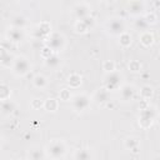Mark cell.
Instances as JSON below:
<instances>
[{
	"instance_id": "cell-1",
	"label": "cell",
	"mask_w": 160,
	"mask_h": 160,
	"mask_svg": "<svg viewBox=\"0 0 160 160\" xmlns=\"http://www.w3.org/2000/svg\"><path fill=\"white\" fill-rule=\"evenodd\" d=\"M29 68H30V65H29L28 60L24 58H18L14 62V66H12L14 72L18 75H25L29 71Z\"/></svg>"
},
{
	"instance_id": "cell-18",
	"label": "cell",
	"mask_w": 160,
	"mask_h": 160,
	"mask_svg": "<svg viewBox=\"0 0 160 160\" xmlns=\"http://www.w3.org/2000/svg\"><path fill=\"white\" fill-rule=\"evenodd\" d=\"M141 9H142V5L139 1H134V2L130 4V10L129 11L131 14H139L141 11Z\"/></svg>"
},
{
	"instance_id": "cell-19",
	"label": "cell",
	"mask_w": 160,
	"mask_h": 160,
	"mask_svg": "<svg viewBox=\"0 0 160 160\" xmlns=\"http://www.w3.org/2000/svg\"><path fill=\"white\" fill-rule=\"evenodd\" d=\"M80 82H81V78H80L79 75H76V74H74V75H71V76L69 78V84H70L72 88L79 86Z\"/></svg>"
},
{
	"instance_id": "cell-29",
	"label": "cell",
	"mask_w": 160,
	"mask_h": 160,
	"mask_svg": "<svg viewBox=\"0 0 160 160\" xmlns=\"http://www.w3.org/2000/svg\"><path fill=\"white\" fill-rule=\"evenodd\" d=\"M106 1H111V0H106Z\"/></svg>"
},
{
	"instance_id": "cell-14",
	"label": "cell",
	"mask_w": 160,
	"mask_h": 160,
	"mask_svg": "<svg viewBox=\"0 0 160 160\" xmlns=\"http://www.w3.org/2000/svg\"><path fill=\"white\" fill-rule=\"evenodd\" d=\"M10 59H11V56L5 51V49L0 48V62L4 64V65H9L10 62L8 60H10Z\"/></svg>"
},
{
	"instance_id": "cell-7",
	"label": "cell",
	"mask_w": 160,
	"mask_h": 160,
	"mask_svg": "<svg viewBox=\"0 0 160 160\" xmlns=\"http://www.w3.org/2000/svg\"><path fill=\"white\" fill-rule=\"evenodd\" d=\"M12 110H15V105H14L12 101H10L9 99L1 100V102H0V111L2 114H10V112H12Z\"/></svg>"
},
{
	"instance_id": "cell-25",
	"label": "cell",
	"mask_w": 160,
	"mask_h": 160,
	"mask_svg": "<svg viewBox=\"0 0 160 160\" xmlns=\"http://www.w3.org/2000/svg\"><path fill=\"white\" fill-rule=\"evenodd\" d=\"M141 94H142V96H144V98H150V96H151V94H152V89H151V88H149V86H145V88L142 89Z\"/></svg>"
},
{
	"instance_id": "cell-11",
	"label": "cell",
	"mask_w": 160,
	"mask_h": 160,
	"mask_svg": "<svg viewBox=\"0 0 160 160\" xmlns=\"http://www.w3.org/2000/svg\"><path fill=\"white\" fill-rule=\"evenodd\" d=\"M44 108L49 111H55L58 109V102L55 99H48L45 102H44Z\"/></svg>"
},
{
	"instance_id": "cell-10",
	"label": "cell",
	"mask_w": 160,
	"mask_h": 160,
	"mask_svg": "<svg viewBox=\"0 0 160 160\" xmlns=\"http://www.w3.org/2000/svg\"><path fill=\"white\" fill-rule=\"evenodd\" d=\"M75 14H76V16L81 20V19H84L85 16H88V14H89V8L85 6V5L76 6V9H75Z\"/></svg>"
},
{
	"instance_id": "cell-9",
	"label": "cell",
	"mask_w": 160,
	"mask_h": 160,
	"mask_svg": "<svg viewBox=\"0 0 160 160\" xmlns=\"http://www.w3.org/2000/svg\"><path fill=\"white\" fill-rule=\"evenodd\" d=\"M9 38H10L12 41H20V40L24 38L22 30L19 29V28H15V29L10 30V31H9Z\"/></svg>"
},
{
	"instance_id": "cell-4",
	"label": "cell",
	"mask_w": 160,
	"mask_h": 160,
	"mask_svg": "<svg viewBox=\"0 0 160 160\" xmlns=\"http://www.w3.org/2000/svg\"><path fill=\"white\" fill-rule=\"evenodd\" d=\"M90 104V100L86 95H76L72 99V106L76 111H82L85 110Z\"/></svg>"
},
{
	"instance_id": "cell-2",
	"label": "cell",
	"mask_w": 160,
	"mask_h": 160,
	"mask_svg": "<svg viewBox=\"0 0 160 160\" xmlns=\"http://www.w3.org/2000/svg\"><path fill=\"white\" fill-rule=\"evenodd\" d=\"M48 151L52 158H61L65 152V146L60 141H52L48 146Z\"/></svg>"
},
{
	"instance_id": "cell-16",
	"label": "cell",
	"mask_w": 160,
	"mask_h": 160,
	"mask_svg": "<svg viewBox=\"0 0 160 160\" xmlns=\"http://www.w3.org/2000/svg\"><path fill=\"white\" fill-rule=\"evenodd\" d=\"M130 42H131V36L126 32H121L120 34V44L122 46H129Z\"/></svg>"
},
{
	"instance_id": "cell-15",
	"label": "cell",
	"mask_w": 160,
	"mask_h": 160,
	"mask_svg": "<svg viewBox=\"0 0 160 160\" xmlns=\"http://www.w3.org/2000/svg\"><path fill=\"white\" fill-rule=\"evenodd\" d=\"M108 99H109V94H108V91H106L105 89L99 90V91L96 92V100H98L99 102H104V101H106Z\"/></svg>"
},
{
	"instance_id": "cell-26",
	"label": "cell",
	"mask_w": 160,
	"mask_h": 160,
	"mask_svg": "<svg viewBox=\"0 0 160 160\" xmlns=\"http://www.w3.org/2000/svg\"><path fill=\"white\" fill-rule=\"evenodd\" d=\"M104 70H106V71H112V70H114V62H112V61H105V62H104Z\"/></svg>"
},
{
	"instance_id": "cell-22",
	"label": "cell",
	"mask_w": 160,
	"mask_h": 160,
	"mask_svg": "<svg viewBox=\"0 0 160 160\" xmlns=\"http://www.w3.org/2000/svg\"><path fill=\"white\" fill-rule=\"evenodd\" d=\"M75 158H76V159H80V160H86V159L90 158V154H89L86 150H80V151L76 152Z\"/></svg>"
},
{
	"instance_id": "cell-23",
	"label": "cell",
	"mask_w": 160,
	"mask_h": 160,
	"mask_svg": "<svg viewBox=\"0 0 160 160\" xmlns=\"http://www.w3.org/2000/svg\"><path fill=\"white\" fill-rule=\"evenodd\" d=\"M29 158H30V159H42V158H44V154H42L40 150H32V151L29 154Z\"/></svg>"
},
{
	"instance_id": "cell-5",
	"label": "cell",
	"mask_w": 160,
	"mask_h": 160,
	"mask_svg": "<svg viewBox=\"0 0 160 160\" xmlns=\"http://www.w3.org/2000/svg\"><path fill=\"white\" fill-rule=\"evenodd\" d=\"M108 29L111 34H121L124 30V22L121 19H112L108 24Z\"/></svg>"
},
{
	"instance_id": "cell-3",
	"label": "cell",
	"mask_w": 160,
	"mask_h": 160,
	"mask_svg": "<svg viewBox=\"0 0 160 160\" xmlns=\"http://www.w3.org/2000/svg\"><path fill=\"white\" fill-rule=\"evenodd\" d=\"M64 46V39L59 34H52L48 40V48H50L54 51H60Z\"/></svg>"
},
{
	"instance_id": "cell-21",
	"label": "cell",
	"mask_w": 160,
	"mask_h": 160,
	"mask_svg": "<svg viewBox=\"0 0 160 160\" xmlns=\"http://www.w3.org/2000/svg\"><path fill=\"white\" fill-rule=\"evenodd\" d=\"M12 24H14L15 28L21 29V28L24 26V24H25V20H24V18H21V16H16V18L12 20Z\"/></svg>"
},
{
	"instance_id": "cell-20",
	"label": "cell",
	"mask_w": 160,
	"mask_h": 160,
	"mask_svg": "<svg viewBox=\"0 0 160 160\" xmlns=\"http://www.w3.org/2000/svg\"><path fill=\"white\" fill-rule=\"evenodd\" d=\"M34 84H35L36 88H44L46 85V79L44 76H41V75H38L34 79Z\"/></svg>"
},
{
	"instance_id": "cell-6",
	"label": "cell",
	"mask_w": 160,
	"mask_h": 160,
	"mask_svg": "<svg viewBox=\"0 0 160 160\" xmlns=\"http://www.w3.org/2000/svg\"><path fill=\"white\" fill-rule=\"evenodd\" d=\"M120 81H121V76L116 72L110 71V75L106 78V86H108V89L112 90L120 85Z\"/></svg>"
},
{
	"instance_id": "cell-28",
	"label": "cell",
	"mask_w": 160,
	"mask_h": 160,
	"mask_svg": "<svg viewBox=\"0 0 160 160\" xmlns=\"http://www.w3.org/2000/svg\"><path fill=\"white\" fill-rule=\"evenodd\" d=\"M68 98H69V96H68V92L64 91V92H62V99H64V100H68Z\"/></svg>"
},
{
	"instance_id": "cell-24",
	"label": "cell",
	"mask_w": 160,
	"mask_h": 160,
	"mask_svg": "<svg viewBox=\"0 0 160 160\" xmlns=\"http://www.w3.org/2000/svg\"><path fill=\"white\" fill-rule=\"evenodd\" d=\"M138 145V141L135 140V139H128V141H126V148H130V149H132V150H136V146Z\"/></svg>"
},
{
	"instance_id": "cell-13",
	"label": "cell",
	"mask_w": 160,
	"mask_h": 160,
	"mask_svg": "<svg viewBox=\"0 0 160 160\" xmlns=\"http://www.w3.org/2000/svg\"><path fill=\"white\" fill-rule=\"evenodd\" d=\"M152 39H154L152 35L149 34V32H144V34L140 36V41H141V44L145 45V46L151 45V44H152Z\"/></svg>"
},
{
	"instance_id": "cell-8",
	"label": "cell",
	"mask_w": 160,
	"mask_h": 160,
	"mask_svg": "<svg viewBox=\"0 0 160 160\" xmlns=\"http://www.w3.org/2000/svg\"><path fill=\"white\" fill-rule=\"evenodd\" d=\"M121 98L124 99V100H130L132 96H134V92H135V90H134V88L131 86V85H124L122 88H121Z\"/></svg>"
},
{
	"instance_id": "cell-12",
	"label": "cell",
	"mask_w": 160,
	"mask_h": 160,
	"mask_svg": "<svg viewBox=\"0 0 160 160\" xmlns=\"http://www.w3.org/2000/svg\"><path fill=\"white\" fill-rule=\"evenodd\" d=\"M10 98V89L9 86L0 84V100H6Z\"/></svg>"
},
{
	"instance_id": "cell-17",
	"label": "cell",
	"mask_w": 160,
	"mask_h": 160,
	"mask_svg": "<svg viewBox=\"0 0 160 160\" xmlns=\"http://www.w3.org/2000/svg\"><path fill=\"white\" fill-rule=\"evenodd\" d=\"M59 62H60V60H59V58L56 56V55H50V56H48L46 58V65L48 66H56V65H59Z\"/></svg>"
},
{
	"instance_id": "cell-27",
	"label": "cell",
	"mask_w": 160,
	"mask_h": 160,
	"mask_svg": "<svg viewBox=\"0 0 160 160\" xmlns=\"http://www.w3.org/2000/svg\"><path fill=\"white\" fill-rule=\"evenodd\" d=\"M130 68L132 69V71H138V70L140 69V65H139L138 61H132V62L130 64Z\"/></svg>"
}]
</instances>
